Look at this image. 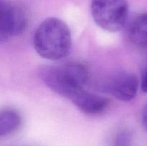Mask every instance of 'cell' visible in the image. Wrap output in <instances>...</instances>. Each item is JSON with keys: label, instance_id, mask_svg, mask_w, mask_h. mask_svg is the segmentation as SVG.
Returning a JSON list of instances; mask_svg holds the SVG:
<instances>
[{"label": "cell", "instance_id": "cell-3", "mask_svg": "<svg viewBox=\"0 0 147 146\" xmlns=\"http://www.w3.org/2000/svg\"><path fill=\"white\" fill-rule=\"evenodd\" d=\"M90 9L96 24L111 32L124 27L129 14L126 0H92Z\"/></svg>", "mask_w": 147, "mask_h": 146}, {"label": "cell", "instance_id": "cell-1", "mask_svg": "<svg viewBox=\"0 0 147 146\" xmlns=\"http://www.w3.org/2000/svg\"><path fill=\"white\" fill-rule=\"evenodd\" d=\"M36 52L48 60H61L69 54L72 46L70 30L56 17L45 19L38 26L33 37Z\"/></svg>", "mask_w": 147, "mask_h": 146}, {"label": "cell", "instance_id": "cell-7", "mask_svg": "<svg viewBox=\"0 0 147 146\" xmlns=\"http://www.w3.org/2000/svg\"><path fill=\"white\" fill-rule=\"evenodd\" d=\"M127 34L136 46L147 47V13H140L132 18L128 26Z\"/></svg>", "mask_w": 147, "mask_h": 146}, {"label": "cell", "instance_id": "cell-9", "mask_svg": "<svg viewBox=\"0 0 147 146\" xmlns=\"http://www.w3.org/2000/svg\"><path fill=\"white\" fill-rule=\"evenodd\" d=\"M113 146H132V135L127 130H120L115 137Z\"/></svg>", "mask_w": 147, "mask_h": 146}, {"label": "cell", "instance_id": "cell-11", "mask_svg": "<svg viewBox=\"0 0 147 146\" xmlns=\"http://www.w3.org/2000/svg\"><path fill=\"white\" fill-rule=\"evenodd\" d=\"M142 121L144 127L147 130V102L144 106V108L142 110Z\"/></svg>", "mask_w": 147, "mask_h": 146}, {"label": "cell", "instance_id": "cell-5", "mask_svg": "<svg viewBox=\"0 0 147 146\" xmlns=\"http://www.w3.org/2000/svg\"><path fill=\"white\" fill-rule=\"evenodd\" d=\"M139 87V81L134 74L119 72L112 75L103 84L105 92L117 100L128 102L134 98Z\"/></svg>", "mask_w": 147, "mask_h": 146}, {"label": "cell", "instance_id": "cell-10", "mask_svg": "<svg viewBox=\"0 0 147 146\" xmlns=\"http://www.w3.org/2000/svg\"><path fill=\"white\" fill-rule=\"evenodd\" d=\"M141 87L144 92H147V67L142 74Z\"/></svg>", "mask_w": 147, "mask_h": 146}, {"label": "cell", "instance_id": "cell-6", "mask_svg": "<svg viewBox=\"0 0 147 146\" xmlns=\"http://www.w3.org/2000/svg\"><path fill=\"white\" fill-rule=\"evenodd\" d=\"M70 100L83 113L89 115H98L109 107V100L104 97L83 90L75 93Z\"/></svg>", "mask_w": 147, "mask_h": 146}, {"label": "cell", "instance_id": "cell-4", "mask_svg": "<svg viewBox=\"0 0 147 146\" xmlns=\"http://www.w3.org/2000/svg\"><path fill=\"white\" fill-rule=\"evenodd\" d=\"M28 24V16L24 7L8 0L0 1L1 41L17 37L24 32Z\"/></svg>", "mask_w": 147, "mask_h": 146}, {"label": "cell", "instance_id": "cell-2", "mask_svg": "<svg viewBox=\"0 0 147 146\" xmlns=\"http://www.w3.org/2000/svg\"><path fill=\"white\" fill-rule=\"evenodd\" d=\"M39 75L50 90L69 98L83 90L88 80L87 68L78 62L43 66L40 67Z\"/></svg>", "mask_w": 147, "mask_h": 146}, {"label": "cell", "instance_id": "cell-8", "mask_svg": "<svg viewBox=\"0 0 147 146\" xmlns=\"http://www.w3.org/2000/svg\"><path fill=\"white\" fill-rule=\"evenodd\" d=\"M21 125V117L14 110L6 109L0 114V135H7L18 129Z\"/></svg>", "mask_w": 147, "mask_h": 146}]
</instances>
